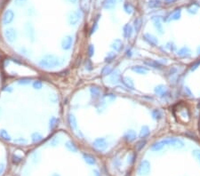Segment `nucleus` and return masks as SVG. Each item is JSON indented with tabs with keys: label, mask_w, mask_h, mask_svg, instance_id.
Masks as SVG:
<instances>
[{
	"label": "nucleus",
	"mask_w": 200,
	"mask_h": 176,
	"mask_svg": "<svg viewBox=\"0 0 200 176\" xmlns=\"http://www.w3.org/2000/svg\"><path fill=\"white\" fill-rule=\"evenodd\" d=\"M165 145H172L177 148H182L184 146V143L181 140L177 138H166L162 141Z\"/></svg>",
	"instance_id": "1"
},
{
	"label": "nucleus",
	"mask_w": 200,
	"mask_h": 176,
	"mask_svg": "<svg viewBox=\"0 0 200 176\" xmlns=\"http://www.w3.org/2000/svg\"><path fill=\"white\" fill-rule=\"evenodd\" d=\"M177 55L181 58H189L191 56V50L188 46H183L180 49H179Z\"/></svg>",
	"instance_id": "2"
},
{
	"label": "nucleus",
	"mask_w": 200,
	"mask_h": 176,
	"mask_svg": "<svg viewBox=\"0 0 200 176\" xmlns=\"http://www.w3.org/2000/svg\"><path fill=\"white\" fill-rule=\"evenodd\" d=\"M144 39H145L149 44H151L152 46H156V45L158 44L157 38H156V37H154V36L150 35V34H145V35H144Z\"/></svg>",
	"instance_id": "3"
},
{
	"label": "nucleus",
	"mask_w": 200,
	"mask_h": 176,
	"mask_svg": "<svg viewBox=\"0 0 200 176\" xmlns=\"http://www.w3.org/2000/svg\"><path fill=\"white\" fill-rule=\"evenodd\" d=\"M155 93L158 95H161V96H164L167 93V88L165 86H163V85H160V86H157L155 88Z\"/></svg>",
	"instance_id": "4"
},
{
	"label": "nucleus",
	"mask_w": 200,
	"mask_h": 176,
	"mask_svg": "<svg viewBox=\"0 0 200 176\" xmlns=\"http://www.w3.org/2000/svg\"><path fill=\"white\" fill-rule=\"evenodd\" d=\"M154 21V26L156 27V30L159 32V34H163L164 33V28H163V24L161 23L159 18H152Z\"/></svg>",
	"instance_id": "5"
},
{
	"label": "nucleus",
	"mask_w": 200,
	"mask_h": 176,
	"mask_svg": "<svg viewBox=\"0 0 200 176\" xmlns=\"http://www.w3.org/2000/svg\"><path fill=\"white\" fill-rule=\"evenodd\" d=\"M198 8H199V5L197 3H192L189 6H188L187 11L190 14H196L198 11Z\"/></svg>",
	"instance_id": "6"
},
{
	"label": "nucleus",
	"mask_w": 200,
	"mask_h": 176,
	"mask_svg": "<svg viewBox=\"0 0 200 176\" xmlns=\"http://www.w3.org/2000/svg\"><path fill=\"white\" fill-rule=\"evenodd\" d=\"M181 16V9L179 8V9H176L171 15H170V18L167 20V21H177L180 18Z\"/></svg>",
	"instance_id": "7"
},
{
	"label": "nucleus",
	"mask_w": 200,
	"mask_h": 176,
	"mask_svg": "<svg viewBox=\"0 0 200 176\" xmlns=\"http://www.w3.org/2000/svg\"><path fill=\"white\" fill-rule=\"evenodd\" d=\"M145 63L148 66L152 67V68H159V69L162 68V67H163V65L160 62L154 61V60H147V61H145Z\"/></svg>",
	"instance_id": "8"
},
{
	"label": "nucleus",
	"mask_w": 200,
	"mask_h": 176,
	"mask_svg": "<svg viewBox=\"0 0 200 176\" xmlns=\"http://www.w3.org/2000/svg\"><path fill=\"white\" fill-rule=\"evenodd\" d=\"M161 5V1L160 0H150L149 2V6L151 8H156Z\"/></svg>",
	"instance_id": "9"
},
{
	"label": "nucleus",
	"mask_w": 200,
	"mask_h": 176,
	"mask_svg": "<svg viewBox=\"0 0 200 176\" xmlns=\"http://www.w3.org/2000/svg\"><path fill=\"white\" fill-rule=\"evenodd\" d=\"M116 0H106L104 3V7L107 9H111L115 6Z\"/></svg>",
	"instance_id": "10"
},
{
	"label": "nucleus",
	"mask_w": 200,
	"mask_h": 176,
	"mask_svg": "<svg viewBox=\"0 0 200 176\" xmlns=\"http://www.w3.org/2000/svg\"><path fill=\"white\" fill-rule=\"evenodd\" d=\"M152 116H153V117H154L155 119H160V118H162V117H163L161 111L159 110H154V111L152 112Z\"/></svg>",
	"instance_id": "11"
},
{
	"label": "nucleus",
	"mask_w": 200,
	"mask_h": 176,
	"mask_svg": "<svg viewBox=\"0 0 200 176\" xmlns=\"http://www.w3.org/2000/svg\"><path fill=\"white\" fill-rule=\"evenodd\" d=\"M165 144L163 143V141H158V142H156L155 143L154 145H153V147H152V149L154 150H161L162 148H163V146H164Z\"/></svg>",
	"instance_id": "12"
},
{
	"label": "nucleus",
	"mask_w": 200,
	"mask_h": 176,
	"mask_svg": "<svg viewBox=\"0 0 200 176\" xmlns=\"http://www.w3.org/2000/svg\"><path fill=\"white\" fill-rule=\"evenodd\" d=\"M141 19H136L135 21H134V27H135V29L138 31L140 29H141Z\"/></svg>",
	"instance_id": "13"
},
{
	"label": "nucleus",
	"mask_w": 200,
	"mask_h": 176,
	"mask_svg": "<svg viewBox=\"0 0 200 176\" xmlns=\"http://www.w3.org/2000/svg\"><path fill=\"white\" fill-rule=\"evenodd\" d=\"M199 66H200V60H198V61H197V62H193V63L191 64L190 69H191V71H194V70H196V69H197Z\"/></svg>",
	"instance_id": "14"
},
{
	"label": "nucleus",
	"mask_w": 200,
	"mask_h": 176,
	"mask_svg": "<svg viewBox=\"0 0 200 176\" xmlns=\"http://www.w3.org/2000/svg\"><path fill=\"white\" fill-rule=\"evenodd\" d=\"M12 16H13V14H12V12H11V11L6 12V13H5V17H4L5 22H8V21H9V20L12 18Z\"/></svg>",
	"instance_id": "15"
},
{
	"label": "nucleus",
	"mask_w": 200,
	"mask_h": 176,
	"mask_svg": "<svg viewBox=\"0 0 200 176\" xmlns=\"http://www.w3.org/2000/svg\"><path fill=\"white\" fill-rule=\"evenodd\" d=\"M125 10L126 11V13H128V14H132L133 11V8L131 5H129V4H126V5H125Z\"/></svg>",
	"instance_id": "16"
},
{
	"label": "nucleus",
	"mask_w": 200,
	"mask_h": 176,
	"mask_svg": "<svg viewBox=\"0 0 200 176\" xmlns=\"http://www.w3.org/2000/svg\"><path fill=\"white\" fill-rule=\"evenodd\" d=\"M133 69H134L135 71L139 72V73H146V72H147V69L143 68L142 67H137V68H134Z\"/></svg>",
	"instance_id": "17"
},
{
	"label": "nucleus",
	"mask_w": 200,
	"mask_h": 176,
	"mask_svg": "<svg viewBox=\"0 0 200 176\" xmlns=\"http://www.w3.org/2000/svg\"><path fill=\"white\" fill-rule=\"evenodd\" d=\"M166 46H167L171 51H175V49H176V47H175V45H174V43H168Z\"/></svg>",
	"instance_id": "18"
},
{
	"label": "nucleus",
	"mask_w": 200,
	"mask_h": 176,
	"mask_svg": "<svg viewBox=\"0 0 200 176\" xmlns=\"http://www.w3.org/2000/svg\"><path fill=\"white\" fill-rule=\"evenodd\" d=\"M149 133V129H148V127H144V128H142V132H141V137H144L146 134H148Z\"/></svg>",
	"instance_id": "19"
},
{
	"label": "nucleus",
	"mask_w": 200,
	"mask_h": 176,
	"mask_svg": "<svg viewBox=\"0 0 200 176\" xmlns=\"http://www.w3.org/2000/svg\"><path fill=\"white\" fill-rule=\"evenodd\" d=\"M184 92H185V94H186L187 96H191V95H192L191 91L189 90V87H185V89H184Z\"/></svg>",
	"instance_id": "20"
},
{
	"label": "nucleus",
	"mask_w": 200,
	"mask_h": 176,
	"mask_svg": "<svg viewBox=\"0 0 200 176\" xmlns=\"http://www.w3.org/2000/svg\"><path fill=\"white\" fill-rule=\"evenodd\" d=\"M126 36H128V35H130L131 34V32H132V28L130 27V26H126Z\"/></svg>",
	"instance_id": "21"
},
{
	"label": "nucleus",
	"mask_w": 200,
	"mask_h": 176,
	"mask_svg": "<svg viewBox=\"0 0 200 176\" xmlns=\"http://www.w3.org/2000/svg\"><path fill=\"white\" fill-rule=\"evenodd\" d=\"M175 0H165V2L166 3V4H171V3H174Z\"/></svg>",
	"instance_id": "22"
},
{
	"label": "nucleus",
	"mask_w": 200,
	"mask_h": 176,
	"mask_svg": "<svg viewBox=\"0 0 200 176\" xmlns=\"http://www.w3.org/2000/svg\"><path fill=\"white\" fill-rule=\"evenodd\" d=\"M194 154L197 155V156H198L200 158V151L199 150H194Z\"/></svg>",
	"instance_id": "23"
},
{
	"label": "nucleus",
	"mask_w": 200,
	"mask_h": 176,
	"mask_svg": "<svg viewBox=\"0 0 200 176\" xmlns=\"http://www.w3.org/2000/svg\"><path fill=\"white\" fill-rule=\"evenodd\" d=\"M197 53H198V55H200V46L198 47V49H197Z\"/></svg>",
	"instance_id": "24"
},
{
	"label": "nucleus",
	"mask_w": 200,
	"mask_h": 176,
	"mask_svg": "<svg viewBox=\"0 0 200 176\" xmlns=\"http://www.w3.org/2000/svg\"><path fill=\"white\" fill-rule=\"evenodd\" d=\"M119 1H121V0H119Z\"/></svg>",
	"instance_id": "25"
}]
</instances>
